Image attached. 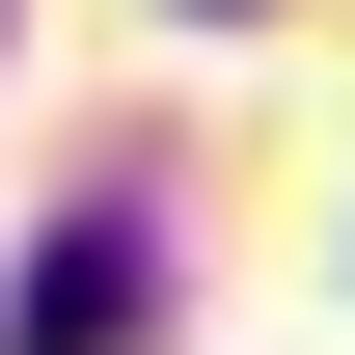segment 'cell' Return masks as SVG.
<instances>
[{
  "label": "cell",
  "instance_id": "6da1fadb",
  "mask_svg": "<svg viewBox=\"0 0 355 355\" xmlns=\"http://www.w3.org/2000/svg\"><path fill=\"white\" fill-rule=\"evenodd\" d=\"M164 328V219H55L28 246V355H137Z\"/></svg>",
  "mask_w": 355,
  "mask_h": 355
}]
</instances>
